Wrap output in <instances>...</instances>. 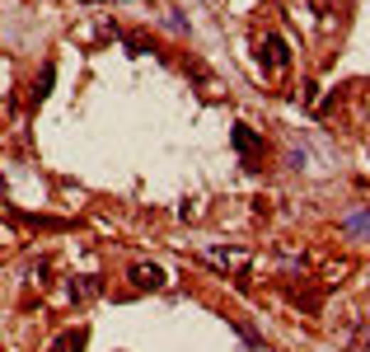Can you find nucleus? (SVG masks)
Wrapping results in <instances>:
<instances>
[{
    "label": "nucleus",
    "instance_id": "nucleus-1",
    "mask_svg": "<svg viewBox=\"0 0 370 352\" xmlns=\"http://www.w3.org/2000/svg\"><path fill=\"white\" fill-rule=\"evenodd\" d=\"M132 286H141V291H159V286H164V268H159V263H136L132 268Z\"/></svg>",
    "mask_w": 370,
    "mask_h": 352
},
{
    "label": "nucleus",
    "instance_id": "nucleus-2",
    "mask_svg": "<svg viewBox=\"0 0 370 352\" xmlns=\"http://www.w3.org/2000/svg\"><path fill=\"white\" fill-rule=\"evenodd\" d=\"M206 259H211V263H221V268H230V273H244L248 254H239V249H206Z\"/></svg>",
    "mask_w": 370,
    "mask_h": 352
},
{
    "label": "nucleus",
    "instance_id": "nucleus-3",
    "mask_svg": "<svg viewBox=\"0 0 370 352\" xmlns=\"http://www.w3.org/2000/svg\"><path fill=\"white\" fill-rule=\"evenodd\" d=\"M85 343H90V329H66L61 338L52 343V352H80Z\"/></svg>",
    "mask_w": 370,
    "mask_h": 352
},
{
    "label": "nucleus",
    "instance_id": "nucleus-4",
    "mask_svg": "<svg viewBox=\"0 0 370 352\" xmlns=\"http://www.w3.org/2000/svg\"><path fill=\"white\" fill-rule=\"evenodd\" d=\"M235 146L244 150L248 160H258V155H263V141L253 137V132H248V127H235Z\"/></svg>",
    "mask_w": 370,
    "mask_h": 352
},
{
    "label": "nucleus",
    "instance_id": "nucleus-5",
    "mask_svg": "<svg viewBox=\"0 0 370 352\" xmlns=\"http://www.w3.org/2000/svg\"><path fill=\"white\" fill-rule=\"evenodd\" d=\"M286 61H291V57H286V43L272 33L268 38V71H286Z\"/></svg>",
    "mask_w": 370,
    "mask_h": 352
},
{
    "label": "nucleus",
    "instance_id": "nucleus-6",
    "mask_svg": "<svg viewBox=\"0 0 370 352\" xmlns=\"http://www.w3.org/2000/svg\"><path fill=\"white\" fill-rule=\"evenodd\" d=\"M99 277H80V282H70V296H75V301H90V296H99Z\"/></svg>",
    "mask_w": 370,
    "mask_h": 352
},
{
    "label": "nucleus",
    "instance_id": "nucleus-7",
    "mask_svg": "<svg viewBox=\"0 0 370 352\" xmlns=\"http://www.w3.org/2000/svg\"><path fill=\"white\" fill-rule=\"evenodd\" d=\"M52 76H56V66H43V80H38L33 99H47V90H52Z\"/></svg>",
    "mask_w": 370,
    "mask_h": 352
},
{
    "label": "nucleus",
    "instance_id": "nucleus-8",
    "mask_svg": "<svg viewBox=\"0 0 370 352\" xmlns=\"http://www.w3.org/2000/svg\"><path fill=\"white\" fill-rule=\"evenodd\" d=\"M347 230H352V235H361V230H370V212H366V216H352V221H347Z\"/></svg>",
    "mask_w": 370,
    "mask_h": 352
}]
</instances>
